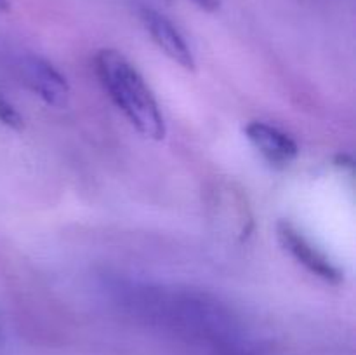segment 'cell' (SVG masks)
I'll return each mask as SVG.
<instances>
[{
	"instance_id": "obj_7",
	"label": "cell",
	"mask_w": 356,
	"mask_h": 355,
	"mask_svg": "<svg viewBox=\"0 0 356 355\" xmlns=\"http://www.w3.org/2000/svg\"><path fill=\"white\" fill-rule=\"evenodd\" d=\"M197 7H200L205 13H216L221 6V0H191Z\"/></svg>"
},
{
	"instance_id": "obj_3",
	"label": "cell",
	"mask_w": 356,
	"mask_h": 355,
	"mask_svg": "<svg viewBox=\"0 0 356 355\" xmlns=\"http://www.w3.org/2000/svg\"><path fill=\"white\" fill-rule=\"evenodd\" d=\"M243 131L266 162L277 169H285L298 157V143L275 125L254 120L247 124Z\"/></svg>"
},
{
	"instance_id": "obj_8",
	"label": "cell",
	"mask_w": 356,
	"mask_h": 355,
	"mask_svg": "<svg viewBox=\"0 0 356 355\" xmlns=\"http://www.w3.org/2000/svg\"><path fill=\"white\" fill-rule=\"evenodd\" d=\"M10 9L9 0H0V13H7Z\"/></svg>"
},
{
	"instance_id": "obj_4",
	"label": "cell",
	"mask_w": 356,
	"mask_h": 355,
	"mask_svg": "<svg viewBox=\"0 0 356 355\" xmlns=\"http://www.w3.org/2000/svg\"><path fill=\"white\" fill-rule=\"evenodd\" d=\"M143 24L148 30V33L152 35L153 42L169 56L172 61H176L177 65L183 66L184 70H195V58L193 52H191L190 45L186 44L183 35L179 33L176 26L172 24V21L167 19L163 14H160L159 10L149 9V7H143L141 13Z\"/></svg>"
},
{
	"instance_id": "obj_1",
	"label": "cell",
	"mask_w": 356,
	"mask_h": 355,
	"mask_svg": "<svg viewBox=\"0 0 356 355\" xmlns=\"http://www.w3.org/2000/svg\"><path fill=\"white\" fill-rule=\"evenodd\" d=\"M96 73L108 96L145 138L163 139L165 122L152 89L122 52L101 49L94 58Z\"/></svg>"
},
{
	"instance_id": "obj_2",
	"label": "cell",
	"mask_w": 356,
	"mask_h": 355,
	"mask_svg": "<svg viewBox=\"0 0 356 355\" xmlns=\"http://www.w3.org/2000/svg\"><path fill=\"white\" fill-rule=\"evenodd\" d=\"M277 237L280 246L305 268H308L312 274L330 284H337L343 281V274L339 268L325 256V253L313 246L291 221L284 219L277 225Z\"/></svg>"
},
{
	"instance_id": "obj_6",
	"label": "cell",
	"mask_w": 356,
	"mask_h": 355,
	"mask_svg": "<svg viewBox=\"0 0 356 355\" xmlns=\"http://www.w3.org/2000/svg\"><path fill=\"white\" fill-rule=\"evenodd\" d=\"M0 122L16 131H21L24 127V120L19 111L2 96H0Z\"/></svg>"
},
{
	"instance_id": "obj_5",
	"label": "cell",
	"mask_w": 356,
	"mask_h": 355,
	"mask_svg": "<svg viewBox=\"0 0 356 355\" xmlns=\"http://www.w3.org/2000/svg\"><path fill=\"white\" fill-rule=\"evenodd\" d=\"M23 73L31 90L47 104L61 108L68 103V82L49 61L38 56H28L23 61Z\"/></svg>"
}]
</instances>
